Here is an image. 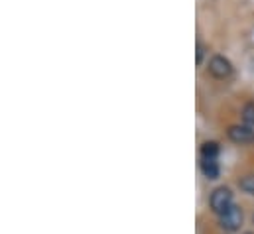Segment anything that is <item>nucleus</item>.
Listing matches in <instances>:
<instances>
[{
    "label": "nucleus",
    "instance_id": "2",
    "mask_svg": "<svg viewBox=\"0 0 254 234\" xmlns=\"http://www.w3.org/2000/svg\"><path fill=\"white\" fill-rule=\"evenodd\" d=\"M241 225H243V209H241V207L233 205L227 213L221 215V227H223L225 231L235 233V231L241 229Z\"/></svg>",
    "mask_w": 254,
    "mask_h": 234
},
{
    "label": "nucleus",
    "instance_id": "7",
    "mask_svg": "<svg viewBox=\"0 0 254 234\" xmlns=\"http://www.w3.org/2000/svg\"><path fill=\"white\" fill-rule=\"evenodd\" d=\"M243 120L247 126H253L254 128V103H247L245 109H243Z\"/></svg>",
    "mask_w": 254,
    "mask_h": 234
},
{
    "label": "nucleus",
    "instance_id": "6",
    "mask_svg": "<svg viewBox=\"0 0 254 234\" xmlns=\"http://www.w3.org/2000/svg\"><path fill=\"white\" fill-rule=\"evenodd\" d=\"M201 154H203V160H217V156H219V144L217 142H205L203 148H201Z\"/></svg>",
    "mask_w": 254,
    "mask_h": 234
},
{
    "label": "nucleus",
    "instance_id": "9",
    "mask_svg": "<svg viewBox=\"0 0 254 234\" xmlns=\"http://www.w3.org/2000/svg\"><path fill=\"white\" fill-rule=\"evenodd\" d=\"M203 56H205V46L201 44V42H197V58H195V61H197V65L203 61Z\"/></svg>",
    "mask_w": 254,
    "mask_h": 234
},
{
    "label": "nucleus",
    "instance_id": "1",
    "mask_svg": "<svg viewBox=\"0 0 254 234\" xmlns=\"http://www.w3.org/2000/svg\"><path fill=\"white\" fill-rule=\"evenodd\" d=\"M209 205H211V211L215 215H223L227 213L231 207H233V193L229 187H217L213 193H211V199H209Z\"/></svg>",
    "mask_w": 254,
    "mask_h": 234
},
{
    "label": "nucleus",
    "instance_id": "8",
    "mask_svg": "<svg viewBox=\"0 0 254 234\" xmlns=\"http://www.w3.org/2000/svg\"><path fill=\"white\" fill-rule=\"evenodd\" d=\"M241 189L249 195H254V176H247L241 179Z\"/></svg>",
    "mask_w": 254,
    "mask_h": 234
},
{
    "label": "nucleus",
    "instance_id": "5",
    "mask_svg": "<svg viewBox=\"0 0 254 234\" xmlns=\"http://www.w3.org/2000/svg\"><path fill=\"white\" fill-rule=\"evenodd\" d=\"M201 170H203V176L207 177V179H217L219 177L217 160H203L201 162Z\"/></svg>",
    "mask_w": 254,
    "mask_h": 234
},
{
    "label": "nucleus",
    "instance_id": "4",
    "mask_svg": "<svg viewBox=\"0 0 254 234\" xmlns=\"http://www.w3.org/2000/svg\"><path fill=\"white\" fill-rule=\"evenodd\" d=\"M229 138L237 144H249L254 140V128L253 126H247V124H235L229 128Z\"/></svg>",
    "mask_w": 254,
    "mask_h": 234
},
{
    "label": "nucleus",
    "instance_id": "3",
    "mask_svg": "<svg viewBox=\"0 0 254 234\" xmlns=\"http://www.w3.org/2000/svg\"><path fill=\"white\" fill-rule=\"evenodd\" d=\"M209 73L217 79H227L231 73H233V67H231V61L223 56H213L209 61Z\"/></svg>",
    "mask_w": 254,
    "mask_h": 234
}]
</instances>
